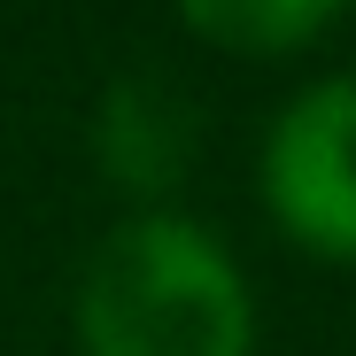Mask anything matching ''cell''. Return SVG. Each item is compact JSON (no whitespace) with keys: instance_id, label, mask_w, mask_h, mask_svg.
<instances>
[{"instance_id":"6da1fadb","label":"cell","mask_w":356,"mask_h":356,"mask_svg":"<svg viewBox=\"0 0 356 356\" xmlns=\"http://www.w3.org/2000/svg\"><path fill=\"white\" fill-rule=\"evenodd\" d=\"M86 356H256V294L209 225L132 209L78 271Z\"/></svg>"},{"instance_id":"3957f363","label":"cell","mask_w":356,"mask_h":356,"mask_svg":"<svg viewBox=\"0 0 356 356\" xmlns=\"http://www.w3.org/2000/svg\"><path fill=\"white\" fill-rule=\"evenodd\" d=\"M202 155V108L155 70H124L93 108V163L116 194L163 209Z\"/></svg>"},{"instance_id":"277c9868","label":"cell","mask_w":356,"mask_h":356,"mask_svg":"<svg viewBox=\"0 0 356 356\" xmlns=\"http://www.w3.org/2000/svg\"><path fill=\"white\" fill-rule=\"evenodd\" d=\"M178 24L225 54H294L341 24L348 0H170Z\"/></svg>"},{"instance_id":"7a4b0ae2","label":"cell","mask_w":356,"mask_h":356,"mask_svg":"<svg viewBox=\"0 0 356 356\" xmlns=\"http://www.w3.org/2000/svg\"><path fill=\"white\" fill-rule=\"evenodd\" d=\"M264 209L294 248L356 264V78L302 86L264 132Z\"/></svg>"}]
</instances>
